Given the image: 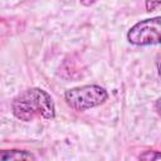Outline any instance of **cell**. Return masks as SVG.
<instances>
[{
	"label": "cell",
	"instance_id": "cell-1",
	"mask_svg": "<svg viewBox=\"0 0 161 161\" xmlns=\"http://www.w3.org/2000/svg\"><path fill=\"white\" fill-rule=\"evenodd\" d=\"M13 114L24 122L36 117L52 119L55 117V106L49 93L40 88H29L19 93L11 103Z\"/></svg>",
	"mask_w": 161,
	"mask_h": 161
},
{
	"label": "cell",
	"instance_id": "cell-2",
	"mask_svg": "<svg viewBox=\"0 0 161 161\" xmlns=\"http://www.w3.org/2000/svg\"><path fill=\"white\" fill-rule=\"evenodd\" d=\"M107 98H108L107 91L97 84L74 87L68 89L64 94V99L67 104L78 112H83L89 108L101 106L107 101Z\"/></svg>",
	"mask_w": 161,
	"mask_h": 161
},
{
	"label": "cell",
	"instance_id": "cell-3",
	"mask_svg": "<svg viewBox=\"0 0 161 161\" xmlns=\"http://www.w3.org/2000/svg\"><path fill=\"white\" fill-rule=\"evenodd\" d=\"M127 40L140 47L161 44V16L136 23L127 31Z\"/></svg>",
	"mask_w": 161,
	"mask_h": 161
},
{
	"label": "cell",
	"instance_id": "cell-4",
	"mask_svg": "<svg viewBox=\"0 0 161 161\" xmlns=\"http://www.w3.org/2000/svg\"><path fill=\"white\" fill-rule=\"evenodd\" d=\"M0 158L3 161H9V160H35V156L30 152L26 151H1Z\"/></svg>",
	"mask_w": 161,
	"mask_h": 161
},
{
	"label": "cell",
	"instance_id": "cell-5",
	"mask_svg": "<svg viewBox=\"0 0 161 161\" xmlns=\"http://www.w3.org/2000/svg\"><path fill=\"white\" fill-rule=\"evenodd\" d=\"M138 158H141V160H160L161 158V152H158V151H146L145 153L140 155Z\"/></svg>",
	"mask_w": 161,
	"mask_h": 161
},
{
	"label": "cell",
	"instance_id": "cell-6",
	"mask_svg": "<svg viewBox=\"0 0 161 161\" xmlns=\"http://www.w3.org/2000/svg\"><path fill=\"white\" fill-rule=\"evenodd\" d=\"M145 6L147 11H155L161 6V0H146Z\"/></svg>",
	"mask_w": 161,
	"mask_h": 161
},
{
	"label": "cell",
	"instance_id": "cell-7",
	"mask_svg": "<svg viewBox=\"0 0 161 161\" xmlns=\"http://www.w3.org/2000/svg\"><path fill=\"white\" fill-rule=\"evenodd\" d=\"M155 109H156L157 114H160V116H161V97L155 102Z\"/></svg>",
	"mask_w": 161,
	"mask_h": 161
},
{
	"label": "cell",
	"instance_id": "cell-8",
	"mask_svg": "<svg viewBox=\"0 0 161 161\" xmlns=\"http://www.w3.org/2000/svg\"><path fill=\"white\" fill-rule=\"evenodd\" d=\"M84 5H91V4H93V3H96L97 0H80Z\"/></svg>",
	"mask_w": 161,
	"mask_h": 161
},
{
	"label": "cell",
	"instance_id": "cell-9",
	"mask_svg": "<svg viewBox=\"0 0 161 161\" xmlns=\"http://www.w3.org/2000/svg\"><path fill=\"white\" fill-rule=\"evenodd\" d=\"M157 69H158V75H160V78H161V60L157 62Z\"/></svg>",
	"mask_w": 161,
	"mask_h": 161
}]
</instances>
